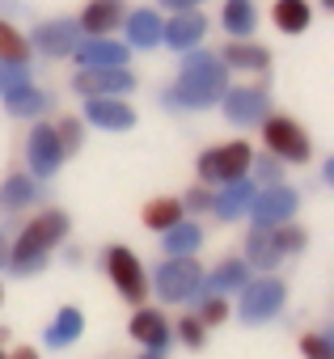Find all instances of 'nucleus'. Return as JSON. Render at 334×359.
I'll use <instances>...</instances> for the list:
<instances>
[{
  "label": "nucleus",
  "instance_id": "1",
  "mask_svg": "<svg viewBox=\"0 0 334 359\" xmlns=\"http://www.w3.org/2000/svg\"><path fill=\"white\" fill-rule=\"evenodd\" d=\"M229 89V68L216 51H203V47H191L182 51V72L178 81L161 93V106L170 110H208L220 102V93Z\"/></svg>",
  "mask_w": 334,
  "mask_h": 359
},
{
  "label": "nucleus",
  "instance_id": "2",
  "mask_svg": "<svg viewBox=\"0 0 334 359\" xmlns=\"http://www.w3.org/2000/svg\"><path fill=\"white\" fill-rule=\"evenodd\" d=\"M68 233H72L68 212H60V208L39 212L30 224H22L18 241H9V262H5V271H9V275H18V279L43 275V271H47V262H51V254L68 241Z\"/></svg>",
  "mask_w": 334,
  "mask_h": 359
},
{
  "label": "nucleus",
  "instance_id": "3",
  "mask_svg": "<svg viewBox=\"0 0 334 359\" xmlns=\"http://www.w3.org/2000/svg\"><path fill=\"white\" fill-rule=\"evenodd\" d=\"M199 283H203V266L195 254H178V258H165L152 279H148V292H156L165 304H191L199 296Z\"/></svg>",
  "mask_w": 334,
  "mask_h": 359
},
{
  "label": "nucleus",
  "instance_id": "4",
  "mask_svg": "<svg viewBox=\"0 0 334 359\" xmlns=\"http://www.w3.org/2000/svg\"><path fill=\"white\" fill-rule=\"evenodd\" d=\"M283 304H288V283L283 279H275L271 271L262 275V279H246V287L237 292V317L246 321V325H267V321H275L279 313H283Z\"/></svg>",
  "mask_w": 334,
  "mask_h": 359
},
{
  "label": "nucleus",
  "instance_id": "5",
  "mask_svg": "<svg viewBox=\"0 0 334 359\" xmlns=\"http://www.w3.org/2000/svg\"><path fill=\"white\" fill-rule=\"evenodd\" d=\"M258 131H262V144H267V152L271 156H279L283 165H305L309 156H313V140L305 135V127L300 123H292L288 114H262V123H258Z\"/></svg>",
  "mask_w": 334,
  "mask_h": 359
},
{
  "label": "nucleus",
  "instance_id": "6",
  "mask_svg": "<svg viewBox=\"0 0 334 359\" xmlns=\"http://www.w3.org/2000/svg\"><path fill=\"white\" fill-rule=\"evenodd\" d=\"M250 161H254V144H250V140H229V144H220V148L199 152L195 169H199V182L220 187V182H233V177L250 173Z\"/></svg>",
  "mask_w": 334,
  "mask_h": 359
},
{
  "label": "nucleus",
  "instance_id": "7",
  "mask_svg": "<svg viewBox=\"0 0 334 359\" xmlns=\"http://www.w3.org/2000/svg\"><path fill=\"white\" fill-rule=\"evenodd\" d=\"M102 271H106V279L114 283V292L127 304H144V296H148V271H144V262L127 245H106L102 250Z\"/></svg>",
  "mask_w": 334,
  "mask_h": 359
},
{
  "label": "nucleus",
  "instance_id": "8",
  "mask_svg": "<svg viewBox=\"0 0 334 359\" xmlns=\"http://www.w3.org/2000/svg\"><path fill=\"white\" fill-rule=\"evenodd\" d=\"M131 89H135V72H131L127 64L76 68V76H72V93H81V97H102V93H110V97H127Z\"/></svg>",
  "mask_w": 334,
  "mask_h": 359
},
{
  "label": "nucleus",
  "instance_id": "9",
  "mask_svg": "<svg viewBox=\"0 0 334 359\" xmlns=\"http://www.w3.org/2000/svg\"><path fill=\"white\" fill-rule=\"evenodd\" d=\"M64 161H68V156H64V148H60V140H55V127L43 123V118H34V127H30V135H26V165H30V173L39 177V182H47V177L60 173Z\"/></svg>",
  "mask_w": 334,
  "mask_h": 359
},
{
  "label": "nucleus",
  "instance_id": "10",
  "mask_svg": "<svg viewBox=\"0 0 334 359\" xmlns=\"http://www.w3.org/2000/svg\"><path fill=\"white\" fill-rule=\"evenodd\" d=\"M216 106L225 110V118H229L233 127H258L262 114L271 110V93H267L262 85H241V89L229 85V89L220 93Z\"/></svg>",
  "mask_w": 334,
  "mask_h": 359
},
{
  "label": "nucleus",
  "instance_id": "11",
  "mask_svg": "<svg viewBox=\"0 0 334 359\" xmlns=\"http://www.w3.org/2000/svg\"><path fill=\"white\" fill-rule=\"evenodd\" d=\"M296 208H300V195L292 187H283V182H271V187L254 191L246 216H254V224H283V220L296 216Z\"/></svg>",
  "mask_w": 334,
  "mask_h": 359
},
{
  "label": "nucleus",
  "instance_id": "12",
  "mask_svg": "<svg viewBox=\"0 0 334 359\" xmlns=\"http://www.w3.org/2000/svg\"><path fill=\"white\" fill-rule=\"evenodd\" d=\"M26 39H30V51L47 55V60H68L76 39H81V26L68 22V18H55V22H39Z\"/></svg>",
  "mask_w": 334,
  "mask_h": 359
},
{
  "label": "nucleus",
  "instance_id": "13",
  "mask_svg": "<svg viewBox=\"0 0 334 359\" xmlns=\"http://www.w3.org/2000/svg\"><path fill=\"white\" fill-rule=\"evenodd\" d=\"M208 18L199 9H182V13H170V22H161V43L170 47V51H191V47H203L208 39Z\"/></svg>",
  "mask_w": 334,
  "mask_h": 359
},
{
  "label": "nucleus",
  "instance_id": "14",
  "mask_svg": "<svg viewBox=\"0 0 334 359\" xmlns=\"http://www.w3.org/2000/svg\"><path fill=\"white\" fill-rule=\"evenodd\" d=\"M127 334H131L144 351H165V346L174 342L170 317H165L161 309H152V304H135V313H131V321H127Z\"/></svg>",
  "mask_w": 334,
  "mask_h": 359
},
{
  "label": "nucleus",
  "instance_id": "15",
  "mask_svg": "<svg viewBox=\"0 0 334 359\" xmlns=\"http://www.w3.org/2000/svg\"><path fill=\"white\" fill-rule=\"evenodd\" d=\"M127 55H131V47L110 34H81L68 60L76 68H106V64H127Z\"/></svg>",
  "mask_w": 334,
  "mask_h": 359
},
{
  "label": "nucleus",
  "instance_id": "16",
  "mask_svg": "<svg viewBox=\"0 0 334 359\" xmlns=\"http://www.w3.org/2000/svg\"><path fill=\"white\" fill-rule=\"evenodd\" d=\"M85 123H93L102 131H131L140 118H135V106L127 97L102 93V97H85Z\"/></svg>",
  "mask_w": 334,
  "mask_h": 359
},
{
  "label": "nucleus",
  "instance_id": "17",
  "mask_svg": "<svg viewBox=\"0 0 334 359\" xmlns=\"http://www.w3.org/2000/svg\"><path fill=\"white\" fill-rule=\"evenodd\" d=\"M254 177L250 173H241V177H233V182H220V191L212 195V212L220 216V220H241L246 212H250V199H254Z\"/></svg>",
  "mask_w": 334,
  "mask_h": 359
},
{
  "label": "nucleus",
  "instance_id": "18",
  "mask_svg": "<svg viewBox=\"0 0 334 359\" xmlns=\"http://www.w3.org/2000/svg\"><path fill=\"white\" fill-rule=\"evenodd\" d=\"M39 199H43V187H39L34 173H9L5 182H0V212H9V216L34 208Z\"/></svg>",
  "mask_w": 334,
  "mask_h": 359
},
{
  "label": "nucleus",
  "instance_id": "19",
  "mask_svg": "<svg viewBox=\"0 0 334 359\" xmlns=\"http://www.w3.org/2000/svg\"><path fill=\"white\" fill-rule=\"evenodd\" d=\"M220 60H225V68L229 72H267L271 68V51L267 47H258V43H250V39H229L225 43V51H216Z\"/></svg>",
  "mask_w": 334,
  "mask_h": 359
},
{
  "label": "nucleus",
  "instance_id": "20",
  "mask_svg": "<svg viewBox=\"0 0 334 359\" xmlns=\"http://www.w3.org/2000/svg\"><path fill=\"white\" fill-rule=\"evenodd\" d=\"M123 18H127L123 0H89L85 13L76 18V26H81V34H114L123 26Z\"/></svg>",
  "mask_w": 334,
  "mask_h": 359
},
{
  "label": "nucleus",
  "instance_id": "21",
  "mask_svg": "<svg viewBox=\"0 0 334 359\" xmlns=\"http://www.w3.org/2000/svg\"><path fill=\"white\" fill-rule=\"evenodd\" d=\"M161 13L156 9H127V18H123V30H127V47L131 51H152V47H161Z\"/></svg>",
  "mask_w": 334,
  "mask_h": 359
},
{
  "label": "nucleus",
  "instance_id": "22",
  "mask_svg": "<svg viewBox=\"0 0 334 359\" xmlns=\"http://www.w3.org/2000/svg\"><path fill=\"white\" fill-rule=\"evenodd\" d=\"M246 262H250V271H275L283 262V250H279L271 224H254L250 229V237H246Z\"/></svg>",
  "mask_w": 334,
  "mask_h": 359
},
{
  "label": "nucleus",
  "instance_id": "23",
  "mask_svg": "<svg viewBox=\"0 0 334 359\" xmlns=\"http://www.w3.org/2000/svg\"><path fill=\"white\" fill-rule=\"evenodd\" d=\"M250 275H254V271H250V262H246V258H225L220 266H212V271L203 275V283H199V296H208V292H216V296L241 292Z\"/></svg>",
  "mask_w": 334,
  "mask_h": 359
},
{
  "label": "nucleus",
  "instance_id": "24",
  "mask_svg": "<svg viewBox=\"0 0 334 359\" xmlns=\"http://www.w3.org/2000/svg\"><path fill=\"white\" fill-rule=\"evenodd\" d=\"M81 334H85V313H81L76 304H64V309L55 313V321L43 330V342H47L51 351H64V346L81 342Z\"/></svg>",
  "mask_w": 334,
  "mask_h": 359
},
{
  "label": "nucleus",
  "instance_id": "25",
  "mask_svg": "<svg viewBox=\"0 0 334 359\" xmlns=\"http://www.w3.org/2000/svg\"><path fill=\"white\" fill-rule=\"evenodd\" d=\"M0 102H5V110L13 114V118H43L47 110H51V93H43L34 81L30 85H22V89H13V93H5V97H0Z\"/></svg>",
  "mask_w": 334,
  "mask_h": 359
},
{
  "label": "nucleus",
  "instance_id": "26",
  "mask_svg": "<svg viewBox=\"0 0 334 359\" xmlns=\"http://www.w3.org/2000/svg\"><path fill=\"white\" fill-rule=\"evenodd\" d=\"M199 245H203V224H195V220H187V216L161 233V250H165V258H178V254H199Z\"/></svg>",
  "mask_w": 334,
  "mask_h": 359
},
{
  "label": "nucleus",
  "instance_id": "27",
  "mask_svg": "<svg viewBox=\"0 0 334 359\" xmlns=\"http://www.w3.org/2000/svg\"><path fill=\"white\" fill-rule=\"evenodd\" d=\"M271 22L279 34H305L313 26V5L309 0H275L271 5Z\"/></svg>",
  "mask_w": 334,
  "mask_h": 359
},
{
  "label": "nucleus",
  "instance_id": "28",
  "mask_svg": "<svg viewBox=\"0 0 334 359\" xmlns=\"http://www.w3.org/2000/svg\"><path fill=\"white\" fill-rule=\"evenodd\" d=\"M182 216H187V212H182V199H178V195H156V199H148L144 212H140L144 229H152V233H165L170 224H178Z\"/></svg>",
  "mask_w": 334,
  "mask_h": 359
},
{
  "label": "nucleus",
  "instance_id": "29",
  "mask_svg": "<svg viewBox=\"0 0 334 359\" xmlns=\"http://www.w3.org/2000/svg\"><path fill=\"white\" fill-rule=\"evenodd\" d=\"M220 26L229 39H250L254 26H258V9H254V0H225V9H220Z\"/></svg>",
  "mask_w": 334,
  "mask_h": 359
},
{
  "label": "nucleus",
  "instance_id": "30",
  "mask_svg": "<svg viewBox=\"0 0 334 359\" xmlns=\"http://www.w3.org/2000/svg\"><path fill=\"white\" fill-rule=\"evenodd\" d=\"M30 39L13 26V22H5L0 18V60H13V64H30Z\"/></svg>",
  "mask_w": 334,
  "mask_h": 359
},
{
  "label": "nucleus",
  "instance_id": "31",
  "mask_svg": "<svg viewBox=\"0 0 334 359\" xmlns=\"http://www.w3.org/2000/svg\"><path fill=\"white\" fill-rule=\"evenodd\" d=\"M51 127H55V140H60L64 156H76V152H81V144H85V118L64 114V118H55Z\"/></svg>",
  "mask_w": 334,
  "mask_h": 359
},
{
  "label": "nucleus",
  "instance_id": "32",
  "mask_svg": "<svg viewBox=\"0 0 334 359\" xmlns=\"http://www.w3.org/2000/svg\"><path fill=\"white\" fill-rule=\"evenodd\" d=\"M229 296H216V292H208V296H195V317L212 330V325H225L229 321Z\"/></svg>",
  "mask_w": 334,
  "mask_h": 359
},
{
  "label": "nucleus",
  "instance_id": "33",
  "mask_svg": "<svg viewBox=\"0 0 334 359\" xmlns=\"http://www.w3.org/2000/svg\"><path fill=\"white\" fill-rule=\"evenodd\" d=\"M271 229H275V241H279L283 258H296V254H305V245H309V233H305L300 224L283 220V224H271Z\"/></svg>",
  "mask_w": 334,
  "mask_h": 359
},
{
  "label": "nucleus",
  "instance_id": "34",
  "mask_svg": "<svg viewBox=\"0 0 334 359\" xmlns=\"http://www.w3.org/2000/svg\"><path fill=\"white\" fill-rule=\"evenodd\" d=\"M283 169H288V165H283L279 156H271V152L250 161V177H254V187H271V182H283Z\"/></svg>",
  "mask_w": 334,
  "mask_h": 359
},
{
  "label": "nucleus",
  "instance_id": "35",
  "mask_svg": "<svg viewBox=\"0 0 334 359\" xmlns=\"http://www.w3.org/2000/svg\"><path fill=\"white\" fill-rule=\"evenodd\" d=\"M174 334H178V342H182L187 351H203V342H208V325H203L195 313H187L182 321H174Z\"/></svg>",
  "mask_w": 334,
  "mask_h": 359
},
{
  "label": "nucleus",
  "instance_id": "36",
  "mask_svg": "<svg viewBox=\"0 0 334 359\" xmlns=\"http://www.w3.org/2000/svg\"><path fill=\"white\" fill-rule=\"evenodd\" d=\"M30 81H34V76H30V64L0 60V97L13 93V89H22V85H30Z\"/></svg>",
  "mask_w": 334,
  "mask_h": 359
},
{
  "label": "nucleus",
  "instance_id": "37",
  "mask_svg": "<svg viewBox=\"0 0 334 359\" xmlns=\"http://www.w3.org/2000/svg\"><path fill=\"white\" fill-rule=\"evenodd\" d=\"M300 355H305V359H334V342H330V334H326V330H317V334H300Z\"/></svg>",
  "mask_w": 334,
  "mask_h": 359
},
{
  "label": "nucleus",
  "instance_id": "38",
  "mask_svg": "<svg viewBox=\"0 0 334 359\" xmlns=\"http://www.w3.org/2000/svg\"><path fill=\"white\" fill-rule=\"evenodd\" d=\"M212 187L208 182H199V187H191L187 195H182V212H191V216H208L212 212Z\"/></svg>",
  "mask_w": 334,
  "mask_h": 359
},
{
  "label": "nucleus",
  "instance_id": "39",
  "mask_svg": "<svg viewBox=\"0 0 334 359\" xmlns=\"http://www.w3.org/2000/svg\"><path fill=\"white\" fill-rule=\"evenodd\" d=\"M156 5H161L165 13H182V9H203L208 0H156Z\"/></svg>",
  "mask_w": 334,
  "mask_h": 359
},
{
  "label": "nucleus",
  "instance_id": "40",
  "mask_svg": "<svg viewBox=\"0 0 334 359\" xmlns=\"http://www.w3.org/2000/svg\"><path fill=\"white\" fill-rule=\"evenodd\" d=\"M5 359H43V355H39L34 346H18V351H13V355H5Z\"/></svg>",
  "mask_w": 334,
  "mask_h": 359
},
{
  "label": "nucleus",
  "instance_id": "41",
  "mask_svg": "<svg viewBox=\"0 0 334 359\" xmlns=\"http://www.w3.org/2000/svg\"><path fill=\"white\" fill-rule=\"evenodd\" d=\"M5 262H9V237L0 233V271H5Z\"/></svg>",
  "mask_w": 334,
  "mask_h": 359
},
{
  "label": "nucleus",
  "instance_id": "42",
  "mask_svg": "<svg viewBox=\"0 0 334 359\" xmlns=\"http://www.w3.org/2000/svg\"><path fill=\"white\" fill-rule=\"evenodd\" d=\"M135 359H165V351H144V355H135Z\"/></svg>",
  "mask_w": 334,
  "mask_h": 359
},
{
  "label": "nucleus",
  "instance_id": "43",
  "mask_svg": "<svg viewBox=\"0 0 334 359\" xmlns=\"http://www.w3.org/2000/svg\"><path fill=\"white\" fill-rule=\"evenodd\" d=\"M5 338H9V330H5V325H0V346H5Z\"/></svg>",
  "mask_w": 334,
  "mask_h": 359
},
{
  "label": "nucleus",
  "instance_id": "44",
  "mask_svg": "<svg viewBox=\"0 0 334 359\" xmlns=\"http://www.w3.org/2000/svg\"><path fill=\"white\" fill-rule=\"evenodd\" d=\"M0 304H5V287H0Z\"/></svg>",
  "mask_w": 334,
  "mask_h": 359
},
{
  "label": "nucleus",
  "instance_id": "45",
  "mask_svg": "<svg viewBox=\"0 0 334 359\" xmlns=\"http://www.w3.org/2000/svg\"><path fill=\"white\" fill-rule=\"evenodd\" d=\"M0 359H5V346H0Z\"/></svg>",
  "mask_w": 334,
  "mask_h": 359
}]
</instances>
